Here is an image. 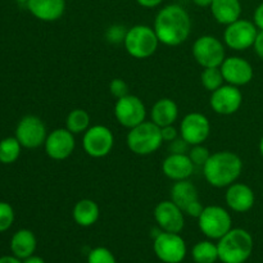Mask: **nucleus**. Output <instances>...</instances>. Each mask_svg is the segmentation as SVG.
I'll return each mask as SVG.
<instances>
[{"instance_id":"24","label":"nucleus","mask_w":263,"mask_h":263,"mask_svg":"<svg viewBox=\"0 0 263 263\" xmlns=\"http://www.w3.org/2000/svg\"><path fill=\"white\" fill-rule=\"evenodd\" d=\"M72 216H73L74 222L81 228H90V226L95 225L100 217V208L98 203L92 199H85L79 200L74 204L73 211H72Z\"/></svg>"},{"instance_id":"19","label":"nucleus","mask_w":263,"mask_h":263,"mask_svg":"<svg viewBox=\"0 0 263 263\" xmlns=\"http://www.w3.org/2000/svg\"><path fill=\"white\" fill-rule=\"evenodd\" d=\"M194 163L186 153H171L162 163L164 176L172 181L187 180L194 172Z\"/></svg>"},{"instance_id":"40","label":"nucleus","mask_w":263,"mask_h":263,"mask_svg":"<svg viewBox=\"0 0 263 263\" xmlns=\"http://www.w3.org/2000/svg\"><path fill=\"white\" fill-rule=\"evenodd\" d=\"M164 0H136L140 7L146 8V9H152V8H157L163 3Z\"/></svg>"},{"instance_id":"25","label":"nucleus","mask_w":263,"mask_h":263,"mask_svg":"<svg viewBox=\"0 0 263 263\" xmlns=\"http://www.w3.org/2000/svg\"><path fill=\"white\" fill-rule=\"evenodd\" d=\"M170 199L179 205L182 211H185L192 203L199 200V194L197 186L189 179L181 180V181H175V184L172 185Z\"/></svg>"},{"instance_id":"38","label":"nucleus","mask_w":263,"mask_h":263,"mask_svg":"<svg viewBox=\"0 0 263 263\" xmlns=\"http://www.w3.org/2000/svg\"><path fill=\"white\" fill-rule=\"evenodd\" d=\"M253 22L258 30H263V3H261V4L256 8V10H254Z\"/></svg>"},{"instance_id":"12","label":"nucleus","mask_w":263,"mask_h":263,"mask_svg":"<svg viewBox=\"0 0 263 263\" xmlns=\"http://www.w3.org/2000/svg\"><path fill=\"white\" fill-rule=\"evenodd\" d=\"M48 136V130L40 117L33 115H27L18 122L15 128V138L23 148L36 149L44 145Z\"/></svg>"},{"instance_id":"14","label":"nucleus","mask_w":263,"mask_h":263,"mask_svg":"<svg viewBox=\"0 0 263 263\" xmlns=\"http://www.w3.org/2000/svg\"><path fill=\"white\" fill-rule=\"evenodd\" d=\"M243 103V94L238 86L223 84L211 92L210 105L212 110L221 116H231L238 112Z\"/></svg>"},{"instance_id":"2","label":"nucleus","mask_w":263,"mask_h":263,"mask_svg":"<svg viewBox=\"0 0 263 263\" xmlns=\"http://www.w3.org/2000/svg\"><path fill=\"white\" fill-rule=\"evenodd\" d=\"M243 171V161L236 153L220 151L211 154L203 166V175L208 184L213 187H228L236 182Z\"/></svg>"},{"instance_id":"41","label":"nucleus","mask_w":263,"mask_h":263,"mask_svg":"<svg viewBox=\"0 0 263 263\" xmlns=\"http://www.w3.org/2000/svg\"><path fill=\"white\" fill-rule=\"evenodd\" d=\"M0 263H22L15 256H3L0 257Z\"/></svg>"},{"instance_id":"9","label":"nucleus","mask_w":263,"mask_h":263,"mask_svg":"<svg viewBox=\"0 0 263 263\" xmlns=\"http://www.w3.org/2000/svg\"><path fill=\"white\" fill-rule=\"evenodd\" d=\"M115 145L113 133L104 125L90 126L82 136V148L91 158H104Z\"/></svg>"},{"instance_id":"44","label":"nucleus","mask_w":263,"mask_h":263,"mask_svg":"<svg viewBox=\"0 0 263 263\" xmlns=\"http://www.w3.org/2000/svg\"><path fill=\"white\" fill-rule=\"evenodd\" d=\"M259 153H261V157L263 158V136L261 138V141H259Z\"/></svg>"},{"instance_id":"43","label":"nucleus","mask_w":263,"mask_h":263,"mask_svg":"<svg viewBox=\"0 0 263 263\" xmlns=\"http://www.w3.org/2000/svg\"><path fill=\"white\" fill-rule=\"evenodd\" d=\"M212 2L213 0H193V3L200 8H210Z\"/></svg>"},{"instance_id":"20","label":"nucleus","mask_w":263,"mask_h":263,"mask_svg":"<svg viewBox=\"0 0 263 263\" xmlns=\"http://www.w3.org/2000/svg\"><path fill=\"white\" fill-rule=\"evenodd\" d=\"M26 5L28 12L43 22L61 20L66 12V0H28Z\"/></svg>"},{"instance_id":"39","label":"nucleus","mask_w":263,"mask_h":263,"mask_svg":"<svg viewBox=\"0 0 263 263\" xmlns=\"http://www.w3.org/2000/svg\"><path fill=\"white\" fill-rule=\"evenodd\" d=\"M253 49L257 55L263 59V30H259L258 33H257L256 41L253 44Z\"/></svg>"},{"instance_id":"8","label":"nucleus","mask_w":263,"mask_h":263,"mask_svg":"<svg viewBox=\"0 0 263 263\" xmlns=\"http://www.w3.org/2000/svg\"><path fill=\"white\" fill-rule=\"evenodd\" d=\"M153 251L163 263H181L186 257V243L180 234L159 231L154 238Z\"/></svg>"},{"instance_id":"22","label":"nucleus","mask_w":263,"mask_h":263,"mask_svg":"<svg viewBox=\"0 0 263 263\" xmlns=\"http://www.w3.org/2000/svg\"><path fill=\"white\" fill-rule=\"evenodd\" d=\"M210 9L220 25L228 26L240 18L241 3L240 0H213Z\"/></svg>"},{"instance_id":"13","label":"nucleus","mask_w":263,"mask_h":263,"mask_svg":"<svg viewBox=\"0 0 263 263\" xmlns=\"http://www.w3.org/2000/svg\"><path fill=\"white\" fill-rule=\"evenodd\" d=\"M180 136L192 145L203 144L208 139L211 133V123L207 116L199 112L187 113L182 121L180 122L179 127Z\"/></svg>"},{"instance_id":"35","label":"nucleus","mask_w":263,"mask_h":263,"mask_svg":"<svg viewBox=\"0 0 263 263\" xmlns=\"http://www.w3.org/2000/svg\"><path fill=\"white\" fill-rule=\"evenodd\" d=\"M170 144V152L171 153H185V152H189L190 145L181 138L179 136L177 139H175L174 141H171Z\"/></svg>"},{"instance_id":"37","label":"nucleus","mask_w":263,"mask_h":263,"mask_svg":"<svg viewBox=\"0 0 263 263\" xmlns=\"http://www.w3.org/2000/svg\"><path fill=\"white\" fill-rule=\"evenodd\" d=\"M203 210H204V205L200 203V200H197V202L192 203V204H190L189 207L184 211V213L185 215L190 216V217L198 218L200 215H202Z\"/></svg>"},{"instance_id":"11","label":"nucleus","mask_w":263,"mask_h":263,"mask_svg":"<svg viewBox=\"0 0 263 263\" xmlns=\"http://www.w3.org/2000/svg\"><path fill=\"white\" fill-rule=\"evenodd\" d=\"M115 117L121 126L130 130L145 121V104L136 95H126L116 100Z\"/></svg>"},{"instance_id":"23","label":"nucleus","mask_w":263,"mask_h":263,"mask_svg":"<svg viewBox=\"0 0 263 263\" xmlns=\"http://www.w3.org/2000/svg\"><path fill=\"white\" fill-rule=\"evenodd\" d=\"M37 247L35 234L27 229H21L10 239V251L13 256L20 259H25L32 256Z\"/></svg>"},{"instance_id":"4","label":"nucleus","mask_w":263,"mask_h":263,"mask_svg":"<svg viewBox=\"0 0 263 263\" xmlns=\"http://www.w3.org/2000/svg\"><path fill=\"white\" fill-rule=\"evenodd\" d=\"M126 144L136 156H151L163 144L161 127L152 121H144L128 130Z\"/></svg>"},{"instance_id":"16","label":"nucleus","mask_w":263,"mask_h":263,"mask_svg":"<svg viewBox=\"0 0 263 263\" xmlns=\"http://www.w3.org/2000/svg\"><path fill=\"white\" fill-rule=\"evenodd\" d=\"M74 146H76L74 135L66 127L50 131L44 144L46 156L53 161H64L71 157Z\"/></svg>"},{"instance_id":"15","label":"nucleus","mask_w":263,"mask_h":263,"mask_svg":"<svg viewBox=\"0 0 263 263\" xmlns=\"http://www.w3.org/2000/svg\"><path fill=\"white\" fill-rule=\"evenodd\" d=\"M154 220L159 230L180 234L185 226V213L171 199L162 200L154 208Z\"/></svg>"},{"instance_id":"6","label":"nucleus","mask_w":263,"mask_h":263,"mask_svg":"<svg viewBox=\"0 0 263 263\" xmlns=\"http://www.w3.org/2000/svg\"><path fill=\"white\" fill-rule=\"evenodd\" d=\"M198 226L208 239L218 240L233 229V220L230 213L221 205H205L198 217Z\"/></svg>"},{"instance_id":"29","label":"nucleus","mask_w":263,"mask_h":263,"mask_svg":"<svg viewBox=\"0 0 263 263\" xmlns=\"http://www.w3.org/2000/svg\"><path fill=\"white\" fill-rule=\"evenodd\" d=\"M200 82H202V86L211 92L226 84L220 67L203 68L202 73H200Z\"/></svg>"},{"instance_id":"10","label":"nucleus","mask_w":263,"mask_h":263,"mask_svg":"<svg viewBox=\"0 0 263 263\" xmlns=\"http://www.w3.org/2000/svg\"><path fill=\"white\" fill-rule=\"evenodd\" d=\"M258 31L254 22L239 18L238 21L226 26L223 31V43L233 50H247L253 46Z\"/></svg>"},{"instance_id":"30","label":"nucleus","mask_w":263,"mask_h":263,"mask_svg":"<svg viewBox=\"0 0 263 263\" xmlns=\"http://www.w3.org/2000/svg\"><path fill=\"white\" fill-rule=\"evenodd\" d=\"M87 263H117L112 252L105 247H97L91 249L87 256Z\"/></svg>"},{"instance_id":"34","label":"nucleus","mask_w":263,"mask_h":263,"mask_svg":"<svg viewBox=\"0 0 263 263\" xmlns=\"http://www.w3.org/2000/svg\"><path fill=\"white\" fill-rule=\"evenodd\" d=\"M105 36H107L108 41H110V43H123L126 36V31L123 30V27H121V26H112V27L108 28L107 35Z\"/></svg>"},{"instance_id":"32","label":"nucleus","mask_w":263,"mask_h":263,"mask_svg":"<svg viewBox=\"0 0 263 263\" xmlns=\"http://www.w3.org/2000/svg\"><path fill=\"white\" fill-rule=\"evenodd\" d=\"M14 222V210L7 202H0V233L9 230Z\"/></svg>"},{"instance_id":"36","label":"nucleus","mask_w":263,"mask_h":263,"mask_svg":"<svg viewBox=\"0 0 263 263\" xmlns=\"http://www.w3.org/2000/svg\"><path fill=\"white\" fill-rule=\"evenodd\" d=\"M161 133H162V138H163V141H166V143H171V141H174L175 139H177L180 136L179 128L175 127L174 125H168V126H164V127H161Z\"/></svg>"},{"instance_id":"33","label":"nucleus","mask_w":263,"mask_h":263,"mask_svg":"<svg viewBox=\"0 0 263 263\" xmlns=\"http://www.w3.org/2000/svg\"><path fill=\"white\" fill-rule=\"evenodd\" d=\"M109 91L116 99H120V98L126 97L128 95V85L125 80L122 79H115L110 81L109 84Z\"/></svg>"},{"instance_id":"5","label":"nucleus","mask_w":263,"mask_h":263,"mask_svg":"<svg viewBox=\"0 0 263 263\" xmlns=\"http://www.w3.org/2000/svg\"><path fill=\"white\" fill-rule=\"evenodd\" d=\"M159 40L153 27L146 25H135L126 31V51L135 59H146L156 53Z\"/></svg>"},{"instance_id":"17","label":"nucleus","mask_w":263,"mask_h":263,"mask_svg":"<svg viewBox=\"0 0 263 263\" xmlns=\"http://www.w3.org/2000/svg\"><path fill=\"white\" fill-rule=\"evenodd\" d=\"M220 68L226 84L238 87L249 84L254 76L252 64L241 57H226Z\"/></svg>"},{"instance_id":"21","label":"nucleus","mask_w":263,"mask_h":263,"mask_svg":"<svg viewBox=\"0 0 263 263\" xmlns=\"http://www.w3.org/2000/svg\"><path fill=\"white\" fill-rule=\"evenodd\" d=\"M177 117H179V107L170 98L158 99L151 109V121L159 127L174 125Z\"/></svg>"},{"instance_id":"18","label":"nucleus","mask_w":263,"mask_h":263,"mask_svg":"<svg viewBox=\"0 0 263 263\" xmlns=\"http://www.w3.org/2000/svg\"><path fill=\"white\" fill-rule=\"evenodd\" d=\"M225 200L231 211L236 213H246L253 208L256 203V195L253 189L247 184L234 182L226 189Z\"/></svg>"},{"instance_id":"45","label":"nucleus","mask_w":263,"mask_h":263,"mask_svg":"<svg viewBox=\"0 0 263 263\" xmlns=\"http://www.w3.org/2000/svg\"><path fill=\"white\" fill-rule=\"evenodd\" d=\"M17 3H21V4H26V3L28 2V0H15Z\"/></svg>"},{"instance_id":"28","label":"nucleus","mask_w":263,"mask_h":263,"mask_svg":"<svg viewBox=\"0 0 263 263\" xmlns=\"http://www.w3.org/2000/svg\"><path fill=\"white\" fill-rule=\"evenodd\" d=\"M22 145L15 138H5L0 141V162L3 164H12L20 158Z\"/></svg>"},{"instance_id":"1","label":"nucleus","mask_w":263,"mask_h":263,"mask_svg":"<svg viewBox=\"0 0 263 263\" xmlns=\"http://www.w3.org/2000/svg\"><path fill=\"white\" fill-rule=\"evenodd\" d=\"M153 28L159 43L166 46H179L190 36L192 20L181 5L170 4L157 13Z\"/></svg>"},{"instance_id":"31","label":"nucleus","mask_w":263,"mask_h":263,"mask_svg":"<svg viewBox=\"0 0 263 263\" xmlns=\"http://www.w3.org/2000/svg\"><path fill=\"white\" fill-rule=\"evenodd\" d=\"M187 156L192 159L194 166L203 167L205 164V162L208 161V158L211 157V153L208 151V148H205L203 144H198V145L190 146L189 152H187Z\"/></svg>"},{"instance_id":"27","label":"nucleus","mask_w":263,"mask_h":263,"mask_svg":"<svg viewBox=\"0 0 263 263\" xmlns=\"http://www.w3.org/2000/svg\"><path fill=\"white\" fill-rule=\"evenodd\" d=\"M90 115L85 109L81 108H76V109L71 110L66 118V128L71 131L73 135H79V134H84L87 128L90 127Z\"/></svg>"},{"instance_id":"3","label":"nucleus","mask_w":263,"mask_h":263,"mask_svg":"<svg viewBox=\"0 0 263 263\" xmlns=\"http://www.w3.org/2000/svg\"><path fill=\"white\" fill-rule=\"evenodd\" d=\"M253 238L244 229H231L218 239V261L222 263H244L253 252Z\"/></svg>"},{"instance_id":"26","label":"nucleus","mask_w":263,"mask_h":263,"mask_svg":"<svg viewBox=\"0 0 263 263\" xmlns=\"http://www.w3.org/2000/svg\"><path fill=\"white\" fill-rule=\"evenodd\" d=\"M192 257L195 263H215L218 261L217 244L211 240L198 241L192 249Z\"/></svg>"},{"instance_id":"7","label":"nucleus","mask_w":263,"mask_h":263,"mask_svg":"<svg viewBox=\"0 0 263 263\" xmlns=\"http://www.w3.org/2000/svg\"><path fill=\"white\" fill-rule=\"evenodd\" d=\"M225 43L212 35L199 36L193 44L192 53L197 63L203 68L220 67L226 58Z\"/></svg>"},{"instance_id":"42","label":"nucleus","mask_w":263,"mask_h":263,"mask_svg":"<svg viewBox=\"0 0 263 263\" xmlns=\"http://www.w3.org/2000/svg\"><path fill=\"white\" fill-rule=\"evenodd\" d=\"M22 263H45V261H44L41 257L33 256L32 254V256H30V257H27V258L23 259Z\"/></svg>"}]
</instances>
